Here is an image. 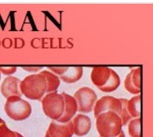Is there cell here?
I'll return each instance as SVG.
<instances>
[{"mask_svg":"<svg viewBox=\"0 0 153 137\" xmlns=\"http://www.w3.org/2000/svg\"><path fill=\"white\" fill-rule=\"evenodd\" d=\"M74 135L71 121L60 123L52 120L45 133V137H72Z\"/></svg>","mask_w":153,"mask_h":137,"instance_id":"obj_8","label":"cell"},{"mask_svg":"<svg viewBox=\"0 0 153 137\" xmlns=\"http://www.w3.org/2000/svg\"><path fill=\"white\" fill-rule=\"evenodd\" d=\"M23 70L28 71V72H34V73H36L38 71L41 70L42 69V68H38V67H25V68H22Z\"/></svg>","mask_w":153,"mask_h":137,"instance_id":"obj_21","label":"cell"},{"mask_svg":"<svg viewBox=\"0 0 153 137\" xmlns=\"http://www.w3.org/2000/svg\"><path fill=\"white\" fill-rule=\"evenodd\" d=\"M73 129L74 134L78 137H82L90 132L91 128V120L88 116L78 114L73 118Z\"/></svg>","mask_w":153,"mask_h":137,"instance_id":"obj_10","label":"cell"},{"mask_svg":"<svg viewBox=\"0 0 153 137\" xmlns=\"http://www.w3.org/2000/svg\"><path fill=\"white\" fill-rule=\"evenodd\" d=\"M121 102H122V108L121 113L120 114V117L122 121V125L123 127L125 126L128 123V122L131 120V118L128 114L127 107V104L128 99L126 98H120Z\"/></svg>","mask_w":153,"mask_h":137,"instance_id":"obj_18","label":"cell"},{"mask_svg":"<svg viewBox=\"0 0 153 137\" xmlns=\"http://www.w3.org/2000/svg\"><path fill=\"white\" fill-rule=\"evenodd\" d=\"M4 122H5V121H4L3 119H2L0 117V124H2V123H3Z\"/></svg>","mask_w":153,"mask_h":137,"instance_id":"obj_23","label":"cell"},{"mask_svg":"<svg viewBox=\"0 0 153 137\" xmlns=\"http://www.w3.org/2000/svg\"><path fill=\"white\" fill-rule=\"evenodd\" d=\"M141 68L132 70L126 76L124 80V87L130 93L138 95L141 93Z\"/></svg>","mask_w":153,"mask_h":137,"instance_id":"obj_11","label":"cell"},{"mask_svg":"<svg viewBox=\"0 0 153 137\" xmlns=\"http://www.w3.org/2000/svg\"><path fill=\"white\" fill-rule=\"evenodd\" d=\"M111 68L106 67H94L90 78L93 84L99 90L104 87L108 82L111 74Z\"/></svg>","mask_w":153,"mask_h":137,"instance_id":"obj_12","label":"cell"},{"mask_svg":"<svg viewBox=\"0 0 153 137\" xmlns=\"http://www.w3.org/2000/svg\"><path fill=\"white\" fill-rule=\"evenodd\" d=\"M21 80L14 76H8L4 79L1 85V92L5 98L12 96L21 97L20 91Z\"/></svg>","mask_w":153,"mask_h":137,"instance_id":"obj_9","label":"cell"},{"mask_svg":"<svg viewBox=\"0 0 153 137\" xmlns=\"http://www.w3.org/2000/svg\"><path fill=\"white\" fill-rule=\"evenodd\" d=\"M126 137V136H125V134H124V131H122L121 132V133H120L117 137Z\"/></svg>","mask_w":153,"mask_h":137,"instance_id":"obj_22","label":"cell"},{"mask_svg":"<svg viewBox=\"0 0 153 137\" xmlns=\"http://www.w3.org/2000/svg\"><path fill=\"white\" fill-rule=\"evenodd\" d=\"M17 70V67H0V73L7 76H10L15 73Z\"/></svg>","mask_w":153,"mask_h":137,"instance_id":"obj_20","label":"cell"},{"mask_svg":"<svg viewBox=\"0 0 153 137\" xmlns=\"http://www.w3.org/2000/svg\"><path fill=\"white\" fill-rule=\"evenodd\" d=\"M41 104L44 113L47 117L57 121L64 114L65 108L64 98L57 91L46 94L41 99Z\"/></svg>","mask_w":153,"mask_h":137,"instance_id":"obj_4","label":"cell"},{"mask_svg":"<svg viewBox=\"0 0 153 137\" xmlns=\"http://www.w3.org/2000/svg\"><path fill=\"white\" fill-rule=\"evenodd\" d=\"M62 94L65 101L64 112L62 117L57 121L60 123H67L71 121L78 111V105L74 97L63 92Z\"/></svg>","mask_w":153,"mask_h":137,"instance_id":"obj_13","label":"cell"},{"mask_svg":"<svg viewBox=\"0 0 153 137\" xmlns=\"http://www.w3.org/2000/svg\"><path fill=\"white\" fill-rule=\"evenodd\" d=\"M141 96L140 94L136 95L130 99H128L127 107L128 112L132 118H140L141 116Z\"/></svg>","mask_w":153,"mask_h":137,"instance_id":"obj_14","label":"cell"},{"mask_svg":"<svg viewBox=\"0 0 153 137\" xmlns=\"http://www.w3.org/2000/svg\"><path fill=\"white\" fill-rule=\"evenodd\" d=\"M96 119V129L100 137H117L123 131L121 118L113 111L101 113Z\"/></svg>","mask_w":153,"mask_h":137,"instance_id":"obj_2","label":"cell"},{"mask_svg":"<svg viewBox=\"0 0 153 137\" xmlns=\"http://www.w3.org/2000/svg\"><path fill=\"white\" fill-rule=\"evenodd\" d=\"M78 105V112L90 113L94 110L97 96L96 92L90 87H83L78 89L74 94Z\"/></svg>","mask_w":153,"mask_h":137,"instance_id":"obj_5","label":"cell"},{"mask_svg":"<svg viewBox=\"0 0 153 137\" xmlns=\"http://www.w3.org/2000/svg\"><path fill=\"white\" fill-rule=\"evenodd\" d=\"M122 108L120 98L112 96H104L96 101L94 108V116L95 118L100 114L107 111H113L120 116Z\"/></svg>","mask_w":153,"mask_h":137,"instance_id":"obj_6","label":"cell"},{"mask_svg":"<svg viewBox=\"0 0 153 137\" xmlns=\"http://www.w3.org/2000/svg\"><path fill=\"white\" fill-rule=\"evenodd\" d=\"M48 69L67 84H73L78 81L83 74V68L81 67H48Z\"/></svg>","mask_w":153,"mask_h":137,"instance_id":"obj_7","label":"cell"},{"mask_svg":"<svg viewBox=\"0 0 153 137\" xmlns=\"http://www.w3.org/2000/svg\"><path fill=\"white\" fill-rule=\"evenodd\" d=\"M121 80L118 74L113 70H111V74L110 78L109 79L107 84L100 90L104 93H112L115 91L120 85Z\"/></svg>","mask_w":153,"mask_h":137,"instance_id":"obj_16","label":"cell"},{"mask_svg":"<svg viewBox=\"0 0 153 137\" xmlns=\"http://www.w3.org/2000/svg\"><path fill=\"white\" fill-rule=\"evenodd\" d=\"M40 73L45 77L47 79V94L57 91L60 85V79L57 76L49 70H43L40 71Z\"/></svg>","mask_w":153,"mask_h":137,"instance_id":"obj_15","label":"cell"},{"mask_svg":"<svg viewBox=\"0 0 153 137\" xmlns=\"http://www.w3.org/2000/svg\"><path fill=\"white\" fill-rule=\"evenodd\" d=\"M19 88L22 95L31 100H39L47 94V82L40 72L26 77L21 81Z\"/></svg>","mask_w":153,"mask_h":137,"instance_id":"obj_1","label":"cell"},{"mask_svg":"<svg viewBox=\"0 0 153 137\" xmlns=\"http://www.w3.org/2000/svg\"><path fill=\"white\" fill-rule=\"evenodd\" d=\"M17 137H24L21 134H20L19 133H17Z\"/></svg>","mask_w":153,"mask_h":137,"instance_id":"obj_24","label":"cell"},{"mask_svg":"<svg viewBox=\"0 0 153 137\" xmlns=\"http://www.w3.org/2000/svg\"><path fill=\"white\" fill-rule=\"evenodd\" d=\"M4 110L8 117L17 121L27 119L32 113L30 104L19 96H12L7 98Z\"/></svg>","mask_w":153,"mask_h":137,"instance_id":"obj_3","label":"cell"},{"mask_svg":"<svg viewBox=\"0 0 153 137\" xmlns=\"http://www.w3.org/2000/svg\"><path fill=\"white\" fill-rule=\"evenodd\" d=\"M140 118L131 119L128 125V132L130 137H140L141 133Z\"/></svg>","mask_w":153,"mask_h":137,"instance_id":"obj_17","label":"cell"},{"mask_svg":"<svg viewBox=\"0 0 153 137\" xmlns=\"http://www.w3.org/2000/svg\"><path fill=\"white\" fill-rule=\"evenodd\" d=\"M0 137H17V132L10 130L4 122L0 124Z\"/></svg>","mask_w":153,"mask_h":137,"instance_id":"obj_19","label":"cell"},{"mask_svg":"<svg viewBox=\"0 0 153 137\" xmlns=\"http://www.w3.org/2000/svg\"><path fill=\"white\" fill-rule=\"evenodd\" d=\"M0 79H1V73H0Z\"/></svg>","mask_w":153,"mask_h":137,"instance_id":"obj_25","label":"cell"}]
</instances>
